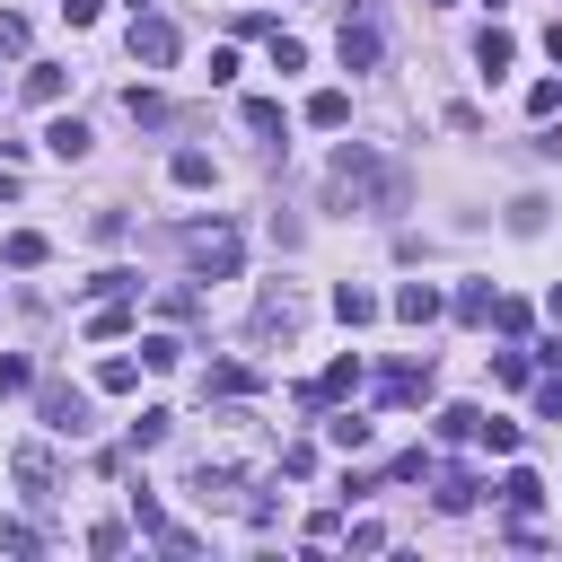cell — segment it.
Wrapping results in <instances>:
<instances>
[{
    "instance_id": "ac0fdd59",
    "label": "cell",
    "mask_w": 562,
    "mask_h": 562,
    "mask_svg": "<svg viewBox=\"0 0 562 562\" xmlns=\"http://www.w3.org/2000/svg\"><path fill=\"white\" fill-rule=\"evenodd\" d=\"M0 255H9L18 272H35V263H44L53 246H44V228H9V246H0Z\"/></svg>"
},
{
    "instance_id": "ffe728a7",
    "label": "cell",
    "mask_w": 562,
    "mask_h": 562,
    "mask_svg": "<svg viewBox=\"0 0 562 562\" xmlns=\"http://www.w3.org/2000/svg\"><path fill=\"white\" fill-rule=\"evenodd\" d=\"M263 386V369H246V360H220L211 369V395H255Z\"/></svg>"
},
{
    "instance_id": "ba28073f",
    "label": "cell",
    "mask_w": 562,
    "mask_h": 562,
    "mask_svg": "<svg viewBox=\"0 0 562 562\" xmlns=\"http://www.w3.org/2000/svg\"><path fill=\"white\" fill-rule=\"evenodd\" d=\"M474 61H483V79H501V70L518 61V35H509V26H483V35H474Z\"/></svg>"
},
{
    "instance_id": "4316f807",
    "label": "cell",
    "mask_w": 562,
    "mask_h": 562,
    "mask_svg": "<svg viewBox=\"0 0 562 562\" xmlns=\"http://www.w3.org/2000/svg\"><path fill=\"white\" fill-rule=\"evenodd\" d=\"M167 430H176V413H167V404H149V413H140V422H132V448H158V439H167Z\"/></svg>"
},
{
    "instance_id": "ab89813d",
    "label": "cell",
    "mask_w": 562,
    "mask_h": 562,
    "mask_svg": "<svg viewBox=\"0 0 562 562\" xmlns=\"http://www.w3.org/2000/svg\"><path fill=\"white\" fill-rule=\"evenodd\" d=\"M544 53H553V61H562V18H553V26H544Z\"/></svg>"
},
{
    "instance_id": "277c9868",
    "label": "cell",
    "mask_w": 562,
    "mask_h": 562,
    "mask_svg": "<svg viewBox=\"0 0 562 562\" xmlns=\"http://www.w3.org/2000/svg\"><path fill=\"white\" fill-rule=\"evenodd\" d=\"M35 413H44V430H53V439H79V430H88V395H79V386H61V378L35 395Z\"/></svg>"
},
{
    "instance_id": "e0dca14e",
    "label": "cell",
    "mask_w": 562,
    "mask_h": 562,
    "mask_svg": "<svg viewBox=\"0 0 562 562\" xmlns=\"http://www.w3.org/2000/svg\"><path fill=\"white\" fill-rule=\"evenodd\" d=\"M167 176H176L184 193H202V184H211V149H176V158H167Z\"/></svg>"
},
{
    "instance_id": "b9f144b4",
    "label": "cell",
    "mask_w": 562,
    "mask_h": 562,
    "mask_svg": "<svg viewBox=\"0 0 562 562\" xmlns=\"http://www.w3.org/2000/svg\"><path fill=\"white\" fill-rule=\"evenodd\" d=\"M0 202H18V176H9V167H0Z\"/></svg>"
},
{
    "instance_id": "d590c367",
    "label": "cell",
    "mask_w": 562,
    "mask_h": 562,
    "mask_svg": "<svg viewBox=\"0 0 562 562\" xmlns=\"http://www.w3.org/2000/svg\"><path fill=\"white\" fill-rule=\"evenodd\" d=\"M18 386H35V369H26L18 351H0V395H18Z\"/></svg>"
},
{
    "instance_id": "8992f818",
    "label": "cell",
    "mask_w": 562,
    "mask_h": 562,
    "mask_svg": "<svg viewBox=\"0 0 562 562\" xmlns=\"http://www.w3.org/2000/svg\"><path fill=\"white\" fill-rule=\"evenodd\" d=\"M386 307H395L404 325H430V316H448V290H439V281H404Z\"/></svg>"
},
{
    "instance_id": "8d00e7d4",
    "label": "cell",
    "mask_w": 562,
    "mask_h": 562,
    "mask_svg": "<svg viewBox=\"0 0 562 562\" xmlns=\"http://www.w3.org/2000/svg\"><path fill=\"white\" fill-rule=\"evenodd\" d=\"M536 413H544V422H562V378H544V386H536Z\"/></svg>"
},
{
    "instance_id": "f546056e",
    "label": "cell",
    "mask_w": 562,
    "mask_h": 562,
    "mask_svg": "<svg viewBox=\"0 0 562 562\" xmlns=\"http://www.w3.org/2000/svg\"><path fill=\"white\" fill-rule=\"evenodd\" d=\"M325 439H334V448H369V422H360V413H334Z\"/></svg>"
},
{
    "instance_id": "6da1fadb",
    "label": "cell",
    "mask_w": 562,
    "mask_h": 562,
    "mask_svg": "<svg viewBox=\"0 0 562 562\" xmlns=\"http://www.w3.org/2000/svg\"><path fill=\"white\" fill-rule=\"evenodd\" d=\"M334 193H351L360 211H404V167H386L369 140H342L334 149Z\"/></svg>"
},
{
    "instance_id": "e575fe53",
    "label": "cell",
    "mask_w": 562,
    "mask_h": 562,
    "mask_svg": "<svg viewBox=\"0 0 562 562\" xmlns=\"http://www.w3.org/2000/svg\"><path fill=\"white\" fill-rule=\"evenodd\" d=\"M0 553H35V527L26 518H0Z\"/></svg>"
},
{
    "instance_id": "9a60e30c",
    "label": "cell",
    "mask_w": 562,
    "mask_h": 562,
    "mask_svg": "<svg viewBox=\"0 0 562 562\" xmlns=\"http://www.w3.org/2000/svg\"><path fill=\"white\" fill-rule=\"evenodd\" d=\"M448 307H457L465 325H492V307H501V290H492V281H465V290H457Z\"/></svg>"
},
{
    "instance_id": "4fadbf2b",
    "label": "cell",
    "mask_w": 562,
    "mask_h": 562,
    "mask_svg": "<svg viewBox=\"0 0 562 562\" xmlns=\"http://www.w3.org/2000/svg\"><path fill=\"white\" fill-rule=\"evenodd\" d=\"M307 123H316V132H342V123H351V97H342V88H316V97H307Z\"/></svg>"
},
{
    "instance_id": "836d02e7",
    "label": "cell",
    "mask_w": 562,
    "mask_h": 562,
    "mask_svg": "<svg viewBox=\"0 0 562 562\" xmlns=\"http://www.w3.org/2000/svg\"><path fill=\"white\" fill-rule=\"evenodd\" d=\"M123 544H132L123 518H97V527H88V553H123Z\"/></svg>"
},
{
    "instance_id": "484cf974",
    "label": "cell",
    "mask_w": 562,
    "mask_h": 562,
    "mask_svg": "<svg viewBox=\"0 0 562 562\" xmlns=\"http://www.w3.org/2000/svg\"><path fill=\"white\" fill-rule=\"evenodd\" d=\"M351 386H360V360H334V369L316 378V404H334V395H351Z\"/></svg>"
},
{
    "instance_id": "52a82bcc",
    "label": "cell",
    "mask_w": 562,
    "mask_h": 562,
    "mask_svg": "<svg viewBox=\"0 0 562 562\" xmlns=\"http://www.w3.org/2000/svg\"><path fill=\"white\" fill-rule=\"evenodd\" d=\"M422 395H430V360H395L378 378V404H422Z\"/></svg>"
},
{
    "instance_id": "3957f363",
    "label": "cell",
    "mask_w": 562,
    "mask_h": 562,
    "mask_svg": "<svg viewBox=\"0 0 562 562\" xmlns=\"http://www.w3.org/2000/svg\"><path fill=\"white\" fill-rule=\"evenodd\" d=\"M299 325H307V307H299V290H290V281H272V290L255 299V334H263V342H272V334L290 342Z\"/></svg>"
},
{
    "instance_id": "2e32d148",
    "label": "cell",
    "mask_w": 562,
    "mask_h": 562,
    "mask_svg": "<svg viewBox=\"0 0 562 562\" xmlns=\"http://www.w3.org/2000/svg\"><path fill=\"white\" fill-rule=\"evenodd\" d=\"M61 88H70L61 61H35V70H26V97H35V105H61Z\"/></svg>"
},
{
    "instance_id": "7bdbcfd3",
    "label": "cell",
    "mask_w": 562,
    "mask_h": 562,
    "mask_svg": "<svg viewBox=\"0 0 562 562\" xmlns=\"http://www.w3.org/2000/svg\"><path fill=\"white\" fill-rule=\"evenodd\" d=\"M430 9H448V0H430Z\"/></svg>"
},
{
    "instance_id": "7c38bea8",
    "label": "cell",
    "mask_w": 562,
    "mask_h": 562,
    "mask_svg": "<svg viewBox=\"0 0 562 562\" xmlns=\"http://www.w3.org/2000/svg\"><path fill=\"white\" fill-rule=\"evenodd\" d=\"M501 501H509V518H536V501H544V483H536L527 465H509V474H501Z\"/></svg>"
},
{
    "instance_id": "8fae6325",
    "label": "cell",
    "mask_w": 562,
    "mask_h": 562,
    "mask_svg": "<svg viewBox=\"0 0 562 562\" xmlns=\"http://www.w3.org/2000/svg\"><path fill=\"white\" fill-rule=\"evenodd\" d=\"M9 474H18V483H26V492H35V501H44V492H53V457H44V448H35V439H26V448H18V457H9Z\"/></svg>"
},
{
    "instance_id": "9c48e42d",
    "label": "cell",
    "mask_w": 562,
    "mask_h": 562,
    "mask_svg": "<svg viewBox=\"0 0 562 562\" xmlns=\"http://www.w3.org/2000/svg\"><path fill=\"white\" fill-rule=\"evenodd\" d=\"M430 501H439L448 518H465V509L483 501V483H474V474H430Z\"/></svg>"
},
{
    "instance_id": "d6986e66",
    "label": "cell",
    "mask_w": 562,
    "mask_h": 562,
    "mask_svg": "<svg viewBox=\"0 0 562 562\" xmlns=\"http://www.w3.org/2000/svg\"><path fill=\"white\" fill-rule=\"evenodd\" d=\"M97 386H105V395H132V386H140V360H132V351L97 360Z\"/></svg>"
},
{
    "instance_id": "f35d334b",
    "label": "cell",
    "mask_w": 562,
    "mask_h": 562,
    "mask_svg": "<svg viewBox=\"0 0 562 562\" xmlns=\"http://www.w3.org/2000/svg\"><path fill=\"white\" fill-rule=\"evenodd\" d=\"M97 9H105V0H61V18H70V26H97Z\"/></svg>"
},
{
    "instance_id": "83f0119b",
    "label": "cell",
    "mask_w": 562,
    "mask_h": 562,
    "mask_svg": "<svg viewBox=\"0 0 562 562\" xmlns=\"http://www.w3.org/2000/svg\"><path fill=\"white\" fill-rule=\"evenodd\" d=\"M237 114H246V132H263V140H272V132H281V105H272V97H246V105H237Z\"/></svg>"
},
{
    "instance_id": "603a6c76",
    "label": "cell",
    "mask_w": 562,
    "mask_h": 562,
    "mask_svg": "<svg viewBox=\"0 0 562 562\" xmlns=\"http://www.w3.org/2000/svg\"><path fill=\"white\" fill-rule=\"evenodd\" d=\"M88 334H97V342H114V334H132V299H105V307L88 316Z\"/></svg>"
},
{
    "instance_id": "30bf717a",
    "label": "cell",
    "mask_w": 562,
    "mask_h": 562,
    "mask_svg": "<svg viewBox=\"0 0 562 562\" xmlns=\"http://www.w3.org/2000/svg\"><path fill=\"white\" fill-rule=\"evenodd\" d=\"M334 53H342V70H369V61H378V26L342 18V44H334Z\"/></svg>"
},
{
    "instance_id": "f1b7e54d",
    "label": "cell",
    "mask_w": 562,
    "mask_h": 562,
    "mask_svg": "<svg viewBox=\"0 0 562 562\" xmlns=\"http://www.w3.org/2000/svg\"><path fill=\"white\" fill-rule=\"evenodd\" d=\"M176 360H184L176 334H149V342H140V369H176Z\"/></svg>"
},
{
    "instance_id": "cb8c5ba5",
    "label": "cell",
    "mask_w": 562,
    "mask_h": 562,
    "mask_svg": "<svg viewBox=\"0 0 562 562\" xmlns=\"http://www.w3.org/2000/svg\"><path fill=\"white\" fill-rule=\"evenodd\" d=\"M544 211H553L544 193H518V202H509V228H518V237H536V228H544Z\"/></svg>"
},
{
    "instance_id": "5b68a950",
    "label": "cell",
    "mask_w": 562,
    "mask_h": 562,
    "mask_svg": "<svg viewBox=\"0 0 562 562\" xmlns=\"http://www.w3.org/2000/svg\"><path fill=\"white\" fill-rule=\"evenodd\" d=\"M132 61H149V70L176 61V26H167L158 9H132Z\"/></svg>"
},
{
    "instance_id": "60d3db41",
    "label": "cell",
    "mask_w": 562,
    "mask_h": 562,
    "mask_svg": "<svg viewBox=\"0 0 562 562\" xmlns=\"http://www.w3.org/2000/svg\"><path fill=\"white\" fill-rule=\"evenodd\" d=\"M544 316H553V325H562V281H553V290H544Z\"/></svg>"
},
{
    "instance_id": "ee69618b",
    "label": "cell",
    "mask_w": 562,
    "mask_h": 562,
    "mask_svg": "<svg viewBox=\"0 0 562 562\" xmlns=\"http://www.w3.org/2000/svg\"><path fill=\"white\" fill-rule=\"evenodd\" d=\"M132 9H149V0H132Z\"/></svg>"
},
{
    "instance_id": "d4e9b609",
    "label": "cell",
    "mask_w": 562,
    "mask_h": 562,
    "mask_svg": "<svg viewBox=\"0 0 562 562\" xmlns=\"http://www.w3.org/2000/svg\"><path fill=\"white\" fill-rule=\"evenodd\" d=\"M88 290H97V299H140V272H123V263H105V272H97Z\"/></svg>"
},
{
    "instance_id": "d6a6232c",
    "label": "cell",
    "mask_w": 562,
    "mask_h": 562,
    "mask_svg": "<svg viewBox=\"0 0 562 562\" xmlns=\"http://www.w3.org/2000/svg\"><path fill=\"white\" fill-rule=\"evenodd\" d=\"M474 422H483L474 404H448V413H439V439H474Z\"/></svg>"
},
{
    "instance_id": "44dd1931",
    "label": "cell",
    "mask_w": 562,
    "mask_h": 562,
    "mask_svg": "<svg viewBox=\"0 0 562 562\" xmlns=\"http://www.w3.org/2000/svg\"><path fill=\"white\" fill-rule=\"evenodd\" d=\"M193 492H202V501H237V465H211V457H202V465H193Z\"/></svg>"
},
{
    "instance_id": "4dcf8cb0",
    "label": "cell",
    "mask_w": 562,
    "mask_h": 562,
    "mask_svg": "<svg viewBox=\"0 0 562 562\" xmlns=\"http://www.w3.org/2000/svg\"><path fill=\"white\" fill-rule=\"evenodd\" d=\"M474 439H483L492 457H509V448H518V422H492V413H483V422H474Z\"/></svg>"
},
{
    "instance_id": "7a4b0ae2",
    "label": "cell",
    "mask_w": 562,
    "mask_h": 562,
    "mask_svg": "<svg viewBox=\"0 0 562 562\" xmlns=\"http://www.w3.org/2000/svg\"><path fill=\"white\" fill-rule=\"evenodd\" d=\"M184 255H193V272H202V281H228V272H237V228H228V220L184 228Z\"/></svg>"
},
{
    "instance_id": "74e56055",
    "label": "cell",
    "mask_w": 562,
    "mask_h": 562,
    "mask_svg": "<svg viewBox=\"0 0 562 562\" xmlns=\"http://www.w3.org/2000/svg\"><path fill=\"white\" fill-rule=\"evenodd\" d=\"M0 53H26V18H9V9H0Z\"/></svg>"
},
{
    "instance_id": "5bb4252c",
    "label": "cell",
    "mask_w": 562,
    "mask_h": 562,
    "mask_svg": "<svg viewBox=\"0 0 562 562\" xmlns=\"http://www.w3.org/2000/svg\"><path fill=\"white\" fill-rule=\"evenodd\" d=\"M44 149H53V158H88V123H79V114L44 123Z\"/></svg>"
},
{
    "instance_id": "7402d4cb",
    "label": "cell",
    "mask_w": 562,
    "mask_h": 562,
    "mask_svg": "<svg viewBox=\"0 0 562 562\" xmlns=\"http://www.w3.org/2000/svg\"><path fill=\"white\" fill-rule=\"evenodd\" d=\"M334 316H342V325H369V316H378V299H369L360 281H342V290H334Z\"/></svg>"
},
{
    "instance_id": "1f68e13d",
    "label": "cell",
    "mask_w": 562,
    "mask_h": 562,
    "mask_svg": "<svg viewBox=\"0 0 562 562\" xmlns=\"http://www.w3.org/2000/svg\"><path fill=\"white\" fill-rule=\"evenodd\" d=\"M123 114H132V123H167V97H149V88H132V97H123Z\"/></svg>"
}]
</instances>
